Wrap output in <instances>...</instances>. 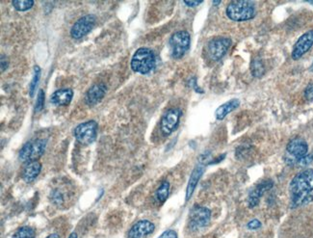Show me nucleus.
I'll return each mask as SVG.
<instances>
[{
  "instance_id": "obj_1",
  "label": "nucleus",
  "mask_w": 313,
  "mask_h": 238,
  "mask_svg": "<svg viewBox=\"0 0 313 238\" xmlns=\"http://www.w3.org/2000/svg\"><path fill=\"white\" fill-rule=\"evenodd\" d=\"M291 207L306 206L313 201V170L308 169L297 174L289 185Z\"/></svg>"
},
{
  "instance_id": "obj_2",
  "label": "nucleus",
  "mask_w": 313,
  "mask_h": 238,
  "mask_svg": "<svg viewBox=\"0 0 313 238\" xmlns=\"http://www.w3.org/2000/svg\"><path fill=\"white\" fill-rule=\"evenodd\" d=\"M227 16L233 22H246L256 17V7L251 1H232L226 10Z\"/></svg>"
},
{
  "instance_id": "obj_3",
  "label": "nucleus",
  "mask_w": 313,
  "mask_h": 238,
  "mask_svg": "<svg viewBox=\"0 0 313 238\" xmlns=\"http://www.w3.org/2000/svg\"><path fill=\"white\" fill-rule=\"evenodd\" d=\"M155 67V55L149 48H139L132 57L131 68L134 72L146 74Z\"/></svg>"
},
{
  "instance_id": "obj_4",
  "label": "nucleus",
  "mask_w": 313,
  "mask_h": 238,
  "mask_svg": "<svg viewBox=\"0 0 313 238\" xmlns=\"http://www.w3.org/2000/svg\"><path fill=\"white\" fill-rule=\"evenodd\" d=\"M191 37L187 31H178L171 35L169 45L171 55L174 59L181 58L190 48Z\"/></svg>"
},
{
  "instance_id": "obj_5",
  "label": "nucleus",
  "mask_w": 313,
  "mask_h": 238,
  "mask_svg": "<svg viewBox=\"0 0 313 238\" xmlns=\"http://www.w3.org/2000/svg\"><path fill=\"white\" fill-rule=\"evenodd\" d=\"M47 141L38 139L25 144L20 151V160L23 162H31L37 160L45 152Z\"/></svg>"
},
{
  "instance_id": "obj_6",
  "label": "nucleus",
  "mask_w": 313,
  "mask_h": 238,
  "mask_svg": "<svg viewBox=\"0 0 313 238\" xmlns=\"http://www.w3.org/2000/svg\"><path fill=\"white\" fill-rule=\"evenodd\" d=\"M74 137L81 145H90L96 140L97 123L95 120H88L77 125L74 129Z\"/></svg>"
},
{
  "instance_id": "obj_7",
  "label": "nucleus",
  "mask_w": 313,
  "mask_h": 238,
  "mask_svg": "<svg viewBox=\"0 0 313 238\" xmlns=\"http://www.w3.org/2000/svg\"><path fill=\"white\" fill-rule=\"evenodd\" d=\"M309 151V146L305 139L297 137L292 139L286 147L287 152V162L291 161L292 164L298 163V161L306 156Z\"/></svg>"
},
{
  "instance_id": "obj_8",
  "label": "nucleus",
  "mask_w": 313,
  "mask_h": 238,
  "mask_svg": "<svg viewBox=\"0 0 313 238\" xmlns=\"http://www.w3.org/2000/svg\"><path fill=\"white\" fill-rule=\"evenodd\" d=\"M231 46V40L226 37H217L212 39L207 46L209 57L213 61L220 60L229 49Z\"/></svg>"
},
{
  "instance_id": "obj_9",
  "label": "nucleus",
  "mask_w": 313,
  "mask_h": 238,
  "mask_svg": "<svg viewBox=\"0 0 313 238\" xmlns=\"http://www.w3.org/2000/svg\"><path fill=\"white\" fill-rule=\"evenodd\" d=\"M96 22V18L94 15H87L80 18L72 26L71 30L72 38L79 40L86 36L94 28Z\"/></svg>"
},
{
  "instance_id": "obj_10",
  "label": "nucleus",
  "mask_w": 313,
  "mask_h": 238,
  "mask_svg": "<svg viewBox=\"0 0 313 238\" xmlns=\"http://www.w3.org/2000/svg\"><path fill=\"white\" fill-rule=\"evenodd\" d=\"M211 218V211L203 207H195L190 213V227L193 230H199L206 227Z\"/></svg>"
},
{
  "instance_id": "obj_11",
  "label": "nucleus",
  "mask_w": 313,
  "mask_h": 238,
  "mask_svg": "<svg viewBox=\"0 0 313 238\" xmlns=\"http://www.w3.org/2000/svg\"><path fill=\"white\" fill-rule=\"evenodd\" d=\"M313 46V29L303 34L296 44L291 53V57L293 60H298L303 57Z\"/></svg>"
},
{
  "instance_id": "obj_12",
  "label": "nucleus",
  "mask_w": 313,
  "mask_h": 238,
  "mask_svg": "<svg viewBox=\"0 0 313 238\" xmlns=\"http://www.w3.org/2000/svg\"><path fill=\"white\" fill-rule=\"evenodd\" d=\"M181 117V111L179 109H170L161 119V130L164 135L168 136L176 128L179 119Z\"/></svg>"
},
{
  "instance_id": "obj_13",
  "label": "nucleus",
  "mask_w": 313,
  "mask_h": 238,
  "mask_svg": "<svg viewBox=\"0 0 313 238\" xmlns=\"http://www.w3.org/2000/svg\"><path fill=\"white\" fill-rule=\"evenodd\" d=\"M155 226L147 220H142L137 222L129 231L128 238H143L151 233H153Z\"/></svg>"
},
{
  "instance_id": "obj_14",
  "label": "nucleus",
  "mask_w": 313,
  "mask_h": 238,
  "mask_svg": "<svg viewBox=\"0 0 313 238\" xmlns=\"http://www.w3.org/2000/svg\"><path fill=\"white\" fill-rule=\"evenodd\" d=\"M106 93V87L104 84L99 83L95 84L92 86L85 96V101L88 105H95L97 102H99Z\"/></svg>"
},
{
  "instance_id": "obj_15",
  "label": "nucleus",
  "mask_w": 313,
  "mask_h": 238,
  "mask_svg": "<svg viewBox=\"0 0 313 238\" xmlns=\"http://www.w3.org/2000/svg\"><path fill=\"white\" fill-rule=\"evenodd\" d=\"M273 187V181L272 180H265L258 184L254 190L251 192L249 196V207L255 208L258 205L260 197L264 194L266 191L270 190Z\"/></svg>"
},
{
  "instance_id": "obj_16",
  "label": "nucleus",
  "mask_w": 313,
  "mask_h": 238,
  "mask_svg": "<svg viewBox=\"0 0 313 238\" xmlns=\"http://www.w3.org/2000/svg\"><path fill=\"white\" fill-rule=\"evenodd\" d=\"M204 172V166L199 163L198 166L194 169V171L191 174V177L189 178L188 181V185H187V189H186V201H189V199L192 197L193 193L197 187V184L199 182V180L200 179L202 174Z\"/></svg>"
},
{
  "instance_id": "obj_17",
  "label": "nucleus",
  "mask_w": 313,
  "mask_h": 238,
  "mask_svg": "<svg viewBox=\"0 0 313 238\" xmlns=\"http://www.w3.org/2000/svg\"><path fill=\"white\" fill-rule=\"evenodd\" d=\"M41 170H42V164L39 161L35 160V161L28 162V164L24 168V173H23V178L24 181L27 183L34 181L37 178V177L40 175Z\"/></svg>"
},
{
  "instance_id": "obj_18",
  "label": "nucleus",
  "mask_w": 313,
  "mask_h": 238,
  "mask_svg": "<svg viewBox=\"0 0 313 238\" xmlns=\"http://www.w3.org/2000/svg\"><path fill=\"white\" fill-rule=\"evenodd\" d=\"M73 92L72 89H61L54 92L51 95V102L58 106L70 104L72 101Z\"/></svg>"
},
{
  "instance_id": "obj_19",
  "label": "nucleus",
  "mask_w": 313,
  "mask_h": 238,
  "mask_svg": "<svg viewBox=\"0 0 313 238\" xmlns=\"http://www.w3.org/2000/svg\"><path fill=\"white\" fill-rule=\"evenodd\" d=\"M239 105H240V101L237 98H233V99L222 104L220 107H218V109L215 112L217 119L221 120V119H225L228 116V114L234 111Z\"/></svg>"
},
{
  "instance_id": "obj_20",
  "label": "nucleus",
  "mask_w": 313,
  "mask_h": 238,
  "mask_svg": "<svg viewBox=\"0 0 313 238\" xmlns=\"http://www.w3.org/2000/svg\"><path fill=\"white\" fill-rule=\"evenodd\" d=\"M251 71H252V74L255 77L263 76V74L265 73V66L262 60H260V59L253 60L252 64H251Z\"/></svg>"
},
{
  "instance_id": "obj_21",
  "label": "nucleus",
  "mask_w": 313,
  "mask_h": 238,
  "mask_svg": "<svg viewBox=\"0 0 313 238\" xmlns=\"http://www.w3.org/2000/svg\"><path fill=\"white\" fill-rule=\"evenodd\" d=\"M170 192V183L168 181H163L159 188L155 192V199L159 203H163L167 200Z\"/></svg>"
},
{
  "instance_id": "obj_22",
  "label": "nucleus",
  "mask_w": 313,
  "mask_h": 238,
  "mask_svg": "<svg viewBox=\"0 0 313 238\" xmlns=\"http://www.w3.org/2000/svg\"><path fill=\"white\" fill-rule=\"evenodd\" d=\"M35 231L30 227H23L19 229L12 238H35Z\"/></svg>"
},
{
  "instance_id": "obj_23",
  "label": "nucleus",
  "mask_w": 313,
  "mask_h": 238,
  "mask_svg": "<svg viewBox=\"0 0 313 238\" xmlns=\"http://www.w3.org/2000/svg\"><path fill=\"white\" fill-rule=\"evenodd\" d=\"M12 4L18 11L24 12L32 8V6L34 5V1L33 0H14Z\"/></svg>"
},
{
  "instance_id": "obj_24",
  "label": "nucleus",
  "mask_w": 313,
  "mask_h": 238,
  "mask_svg": "<svg viewBox=\"0 0 313 238\" xmlns=\"http://www.w3.org/2000/svg\"><path fill=\"white\" fill-rule=\"evenodd\" d=\"M40 76H41V69L39 66H36L34 68V74H33V78H32V81L30 83V86H29V93H30V96H33L34 95V92L36 90V87L38 85V82L40 80Z\"/></svg>"
},
{
  "instance_id": "obj_25",
  "label": "nucleus",
  "mask_w": 313,
  "mask_h": 238,
  "mask_svg": "<svg viewBox=\"0 0 313 238\" xmlns=\"http://www.w3.org/2000/svg\"><path fill=\"white\" fill-rule=\"evenodd\" d=\"M45 105V92L43 90H40L38 95H37V100L35 103V111L40 112Z\"/></svg>"
},
{
  "instance_id": "obj_26",
  "label": "nucleus",
  "mask_w": 313,
  "mask_h": 238,
  "mask_svg": "<svg viewBox=\"0 0 313 238\" xmlns=\"http://www.w3.org/2000/svg\"><path fill=\"white\" fill-rule=\"evenodd\" d=\"M313 162V151L312 153H308L306 156H304L303 158H301L299 161H298V164L300 166H308L310 165L311 163Z\"/></svg>"
},
{
  "instance_id": "obj_27",
  "label": "nucleus",
  "mask_w": 313,
  "mask_h": 238,
  "mask_svg": "<svg viewBox=\"0 0 313 238\" xmlns=\"http://www.w3.org/2000/svg\"><path fill=\"white\" fill-rule=\"evenodd\" d=\"M305 97L308 101H313V83H310L306 88Z\"/></svg>"
},
{
  "instance_id": "obj_28",
  "label": "nucleus",
  "mask_w": 313,
  "mask_h": 238,
  "mask_svg": "<svg viewBox=\"0 0 313 238\" xmlns=\"http://www.w3.org/2000/svg\"><path fill=\"white\" fill-rule=\"evenodd\" d=\"M247 227H248V229H250V230H257V229H259V228L261 227V223H260V221H258L257 219H255V220L250 221V222L248 223Z\"/></svg>"
},
{
  "instance_id": "obj_29",
  "label": "nucleus",
  "mask_w": 313,
  "mask_h": 238,
  "mask_svg": "<svg viewBox=\"0 0 313 238\" xmlns=\"http://www.w3.org/2000/svg\"><path fill=\"white\" fill-rule=\"evenodd\" d=\"M158 238H177V234L172 231V230H169L166 231L165 233H163Z\"/></svg>"
},
{
  "instance_id": "obj_30",
  "label": "nucleus",
  "mask_w": 313,
  "mask_h": 238,
  "mask_svg": "<svg viewBox=\"0 0 313 238\" xmlns=\"http://www.w3.org/2000/svg\"><path fill=\"white\" fill-rule=\"evenodd\" d=\"M202 1H184V4L188 7H197L199 4H201Z\"/></svg>"
},
{
  "instance_id": "obj_31",
  "label": "nucleus",
  "mask_w": 313,
  "mask_h": 238,
  "mask_svg": "<svg viewBox=\"0 0 313 238\" xmlns=\"http://www.w3.org/2000/svg\"><path fill=\"white\" fill-rule=\"evenodd\" d=\"M47 238H60V237L58 236V235H56V234H53V235H50V236H48Z\"/></svg>"
},
{
  "instance_id": "obj_32",
  "label": "nucleus",
  "mask_w": 313,
  "mask_h": 238,
  "mask_svg": "<svg viewBox=\"0 0 313 238\" xmlns=\"http://www.w3.org/2000/svg\"><path fill=\"white\" fill-rule=\"evenodd\" d=\"M69 238H77L76 233H72V234H71V236L69 237Z\"/></svg>"
},
{
  "instance_id": "obj_33",
  "label": "nucleus",
  "mask_w": 313,
  "mask_h": 238,
  "mask_svg": "<svg viewBox=\"0 0 313 238\" xmlns=\"http://www.w3.org/2000/svg\"><path fill=\"white\" fill-rule=\"evenodd\" d=\"M213 4H214V5H218V4H221V1H213Z\"/></svg>"
},
{
  "instance_id": "obj_34",
  "label": "nucleus",
  "mask_w": 313,
  "mask_h": 238,
  "mask_svg": "<svg viewBox=\"0 0 313 238\" xmlns=\"http://www.w3.org/2000/svg\"><path fill=\"white\" fill-rule=\"evenodd\" d=\"M310 71H311V72H313V64H312V66H311V68H310Z\"/></svg>"
}]
</instances>
